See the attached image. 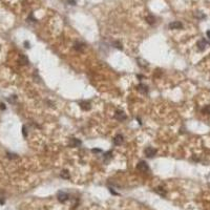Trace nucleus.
<instances>
[{
	"mask_svg": "<svg viewBox=\"0 0 210 210\" xmlns=\"http://www.w3.org/2000/svg\"><path fill=\"white\" fill-rule=\"evenodd\" d=\"M144 152H145V156L147 158H152V157L156 156L157 150L155 148H152V147H147V148H145Z\"/></svg>",
	"mask_w": 210,
	"mask_h": 210,
	"instance_id": "nucleus-4",
	"label": "nucleus"
},
{
	"mask_svg": "<svg viewBox=\"0 0 210 210\" xmlns=\"http://www.w3.org/2000/svg\"><path fill=\"white\" fill-rule=\"evenodd\" d=\"M137 77H138V78H139V79H143V78H144V77H143L142 75H138Z\"/></svg>",
	"mask_w": 210,
	"mask_h": 210,
	"instance_id": "nucleus-29",
	"label": "nucleus"
},
{
	"mask_svg": "<svg viewBox=\"0 0 210 210\" xmlns=\"http://www.w3.org/2000/svg\"><path fill=\"white\" fill-rule=\"evenodd\" d=\"M57 198H58V200H59L61 203H64V202H66V201L68 200L69 195H68L66 192H64V191H59L58 194H57Z\"/></svg>",
	"mask_w": 210,
	"mask_h": 210,
	"instance_id": "nucleus-5",
	"label": "nucleus"
},
{
	"mask_svg": "<svg viewBox=\"0 0 210 210\" xmlns=\"http://www.w3.org/2000/svg\"><path fill=\"white\" fill-rule=\"evenodd\" d=\"M209 45H210V42H209L208 40H206L205 38H202L201 40L198 41V43H197L198 50H199L200 52H204L206 48H207V46H209Z\"/></svg>",
	"mask_w": 210,
	"mask_h": 210,
	"instance_id": "nucleus-1",
	"label": "nucleus"
},
{
	"mask_svg": "<svg viewBox=\"0 0 210 210\" xmlns=\"http://www.w3.org/2000/svg\"><path fill=\"white\" fill-rule=\"evenodd\" d=\"M111 156H113V152H111V151H107V152H105V153H104L103 158H104V160L107 162L109 159H111Z\"/></svg>",
	"mask_w": 210,
	"mask_h": 210,
	"instance_id": "nucleus-15",
	"label": "nucleus"
},
{
	"mask_svg": "<svg viewBox=\"0 0 210 210\" xmlns=\"http://www.w3.org/2000/svg\"><path fill=\"white\" fill-rule=\"evenodd\" d=\"M202 113L203 114H206V115H210V105H206V106L203 107Z\"/></svg>",
	"mask_w": 210,
	"mask_h": 210,
	"instance_id": "nucleus-16",
	"label": "nucleus"
},
{
	"mask_svg": "<svg viewBox=\"0 0 210 210\" xmlns=\"http://www.w3.org/2000/svg\"><path fill=\"white\" fill-rule=\"evenodd\" d=\"M9 158L10 159H17V156L14 155V153H9Z\"/></svg>",
	"mask_w": 210,
	"mask_h": 210,
	"instance_id": "nucleus-22",
	"label": "nucleus"
},
{
	"mask_svg": "<svg viewBox=\"0 0 210 210\" xmlns=\"http://www.w3.org/2000/svg\"><path fill=\"white\" fill-rule=\"evenodd\" d=\"M109 191H110L111 193H113V194H115V195H117V194H118L117 192H115V190H114V189H113V188H109Z\"/></svg>",
	"mask_w": 210,
	"mask_h": 210,
	"instance_id": "nucleus-24",
	"label": "nucleus"
},
{
	"mask_svg": "<svg viewBox=\"0 0 210 210\" xmlns=\"http://www.w3.org/2000/svg\"><path fill=\"white\" fill-rule=\"evenodd\" d=\"M194 16L197 17L198 19H205V18H206V15H204V14H202V13H200V12L195 14Z\"/></svg>",
	"mask_w": 210,
	"mask_h": 210,
	"instance_id": "nucleus-19",
	"label": "nucleus"
},
{
	"mask_svg": "<svg viewBox=\"0 0 210 210\" xmlns=\"http://www.w3.org/2000/svg\"><path fill=\"white\" fill-rule=\"evenodd\" d=\"M16 99H17V97H16V96H13L12 98H9V99H8V101H9V102H11V103H14V102H15V100H16Z\"/></svg>",
	"mask_w": 210,
	"mask_h": 210,
	"instance_id": "nucleus-20",
	"label": "nucleus"
},
{
	"mask_svg": "<svg viewBox=\"0 0 210 210\" xmlns=\"http://www.w3.org/2000/svg\"><path fill=\"white\" fill-rule=\"evenodd\" d=\"M92 151H93V152H96V153H98V152H102L101 149H93Z\"/></svg>",
	"mask_w": 210,
	"mask_h": 210,
	"instance_id": "nucleus-25",
	"label": "nucleus"
},
{
	"mask_svg": "<svg viewBox=\"0 0 210 210\" xmlns=\"http://www.w3.org/2000/svg\"><path fill=\"white\" fill-rule=\"evenodd\" d=\"M123 141H124V138H123L122 135H118V136H116V138L114 139V143H115V145H117V146L121 145V144L123 143Z\"/></svg>",
	"mask_w": 210,
	"mask_h": 210,
	"instance_id": "nucleus-10",
	"label": "nucleus"
},
{
	"mask_svg": "<svg viewBox=\"0 0 210 210\" xmlns=\"http://www.w3.org/2000/svg\"><path fill=\"white\" fill-rule=\"evenodd\" d=\"M137 169L142 171V172H146L149 170V167H148V164H147L145 161H141V162H139V164L137 165Z\"/></svg>",
	"mask_w": 210,
	"mask_h": 210,
	"instance_id": "nucleus-2",
	"label": "nucleus"
},
{
	"mask_svg": "<svg viewBox=\"0 0 210 210\" xmlns=\"http://www.w3.org/2000/svg\"><path fill=\"white\" fill-rule=\"evenodd\" d=\"M71 145H72L73 147H77V146L81 145V141H80V140L75 139V138H72V139H71Z\"/></svg>",
	"mask_w": 210,
	"mask_h": 210,
	"instance_id": "nucleus-11",
	"label": "nucleus"
},
{
	"mask_svg": "<svg viewBox=\"0 0 210 210\" xmlns=\"http://www.w3.org/2000/svg\"><path fill=\"white\" fill-rule=\"evenodd\" d=\"M79 105L83 110H89L90 108H92V105H90V103L88 101H80Z\"/></svg>",
	"mask_w": 210,
	"mask_h": 210,
	"instance_id": "nucleus-8",
	"label": "nucleus"
},
{
	"mask_svg": "<svg viewBox=\"0 0 210 210\" xmlns=\"http://www.w3.org/2000/svg\"><path fill=\"white\" fill-rule=\"evenodd\" d=\"M146 21H147V23H148V24L152 25L153 23L156 22V18L153 17L152 15H149V16H147V17H146Z\"/></svg>",
	"mask_w": 210,
	"mask_h": 210,
	"instance_id": "nucleus-12",
	"label": "nucleus"
},
{
	"mask_svg": "<svg viewBox=\"0 0 210 210\" xmlns=\"http://www.w3.org/2000/svg\"><path fill=\"white\" fill-rule=\"evenodd\" d=\"M137 62H138V65H139L140 67H142V68H144V67L147 66V62L144 61V60H142V59H140V58L137 59Z\"/></svg>",
	"mask_w": 210,
	"mask_h": 210,
	"instance_id": "nucleus-13",
	"label": "nucleus"
},
{
	"mask_svg": "<svg viewBox=\"0 0 210 210\" xmlns=\"http://www.w3.org/2000/svg\"><path fill=\"white\" fill-rule=\"evenodd\" d=\"M60 176L62 179H69L71 178V176H69V172L67 170H62L61 173H60Z\"/></svg>",
	"mask_w": 210,
	"mask_h": 210,
	"instance_id": "nucleus-14",
	"label": "nucleus"
},
{
	"mask_svg": "<svg viewBox=\"0 0 210 210\" xmlns=\"http://www.w3.org/2000/svg\"><path fill=\"white\" fill-rule=\"evenodd\" d=\"M113 45L116 47V48H118V50H122L123 48V46H122V43L120 41H115L114 43H113Z\"/></svg>",
	"mask_w": 210,
	"mask_h": 210,
	"instance_id": "nucleus-18",
	"label": "nucleus"
},
{
	"mask_svg": "<svg viewBox=\"0 0 210 210\" xmlns=\"http://www.w3.org/2000/svg\"><path fill=\"white\" fill-rule=\"evenodd\" d=\"M24 45H25V47H30V42L25 41V42H24Z\"/></svg>",
	"mask_w": 210,
	"mask_h": 210,
	"instance_id": "nucleus-27",
	"label": "nucleus"
},
{
	"mask_svg": "<svg viewBox=\"0 0 210 210\" xmlns=\"http://www.w3.org/2000/svg\"><path fill=\"white\" fill-rule=\"evenodd\" d=\"M22 132H23V137H26V136H27V132H26V127H25V126H23V128H22Z\"/></svg>",
	"mask_w": 210,
	"mask_h": 210,
	"instance_id": "nucleus-21",
	"label": "nucleus"
},
{
	"mask_svg": "<svg viewBox=\"0 0 210 210\" xmlns=\"http://www.w3.org/2000/svg\"><path fill=\"white\" fill-rule=\"evenodd\" d=\"M170 30H179V29H183V24H182L180 21H173V22L169 23L168 25Z\"/></svg>",
	"mask_w": 210,
	"mask_h": 210,
	"instance_id": "nucleus-6",
	"label": "nucleus"
},
{
	"mask_svg": "<svg viewBox=\"0 0 210 210\" xmlns=\"http://www.w3.org/2000/svg\"><path fill=\"white\" fill-rule=\"evenodd\" d=\"M20 62H21V64H27V63H29V59H27L25 56L21 55L20 56Z\"/></svg>",
	"mask_w": 210,
	"mask_h": 210,
	"instance_id": "nucleus-17",
	"label": "nucleus"
},
{
	"mask_svg": "<svg viewBox=\"0 0 210 210\" xmlns=\"http://www.w3.org/2000/svg\"><path fill=\"white\" fill-rule=\"evenodd\" d=\"M0 108H1L2 110H4V109H5V105H4L3 103H1V104H0Z\"/></svg>",
	"mask_w": 210,
	"mask_h": 210,
	"instance_id": "nucleus-26",
	"label": "nucleus"
},
{
	"mask_svg": "<svg viewBox=\"0 0 210 210\" xmlns=\"http://www.w3.org/2000/svg\"><path fill=\"white\" fill-rule=\"evenodd\" d=\"M138 90L142 94H147L148 93V86L145 85V84H143V83H141V84L138 85Z\"/></svg>",
	"mask_w": 210,
	"mask_h": 210,
	"instance_id": "nucleus-9",
	"label": "nucleus"
},
{
	"mask_svg": "<svg viewBox=\"0 0 210 210\" xmlns=\"http://www.w3.org/2000/svg\"><path fill=\"white\" fill-rule=\"evenodd\" d=\"M67 2L71 4V5H75V4H76V1H75V0H68Z\"/></svg>",
	"mask_w": 210,
	"mask_h": 210,
	"instance_id": "nucleus-23",
	"label": "nucleus"
},
{
	"mask_svg": "<svg viewBox=\"0 0 210 210\" xmlns=\"http://www.w3.org/2000/svg\"><path fill=\"white\" fill-rule=\"evenodd\" d=\"M115 118L117 119L118 121L122 122V121H125L126 119H127V116L124 114V111H122V110H117L116 114H115Z\"/></svg>",
	"mask_w": 210,
	"mask_h": 210,
	"instance_id": "nucleus-3",
	"label": "nucleus"
},
{
	"mask_svg": "<svg viewBox=\"0 0 210 210\" xmlns=\"http://www.w3.org/2000/svg\"><path fill=\"white\" fill-rule=\"evenodd\" d=\"M74 48L77 51V52H83L84 51V48H85V44L82 43V42H75V44H74Z\"/></svg>",
	"mask_w": 210,
	"mask_h": 210,
	"instance_id": "nucleus-7",
	"label": "nucleus"
},
{
	"mask_svg": "<svg viewBox=\"0 0 210 210\" xmlns=\"http://www.w3.org/2000/svg\"><path fill=\"white\" fill-rule=\"evenodd\" d=\"M206 35H207V37H208V39L210 40V31H207V32H206Z\"/></svg>",
	"mask_w": 210,
	"mask_h": 210,
	"instance_id": "nucleus-28",
	"label": "nucleus"
}]
</instances>
